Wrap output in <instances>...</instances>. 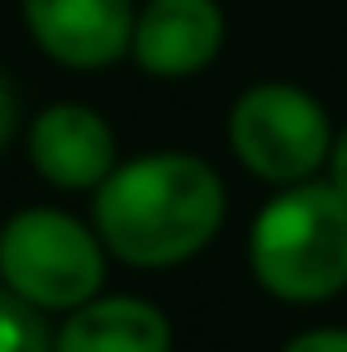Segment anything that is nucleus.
Instances as JSON below:
<instances>
[{
  "mask_svg": "<svg viewBox=\"0 0 347 352\" xmlns=\"http://www.w3.org/2000/svg\"><path fill=\"white\" fill-rule=\"evenodd\" d=\"M247 262L262 291L290 305H314L347 286V195L309 176L281 186L247 234Z\"/></svg>",
  "mask_w": 347,
  "mask_h": 352,
  "instance_id": "obj_2",
  "label": "nucleus"
},
{
  "mask_svg": "<svg viewBox=\"0 0 347 352\" xmlns=\"http://www.w3.org/2000/svg\"><path fill=\"white\" fill-rule=\"evenodd\" d=\"M53 352H172V324L138 295H91L67 314Z\"/></svg>",
  "mask_w": 347,
  "mask_h": 352,
  "instance_id": "obj_8",
  "label": "nucleus"
},
{
  "mask_svg": "<svg viewBox=\"0 0 347 352\" xmlns=\"http://www.w3.org/2000/svg\"><path fill=\"white\" fill-rule=\"evenodd\" d=\"M0 281L38 309H76L105 286V243L67 210H19L0 229Z\"/></svg>",
  "mask_w": 347,
  "mask_h": 352,
  "instance_id": "obj_3",
  "label": "nucleus"
},
{
  "mask_svg": "<svg viewBox=\"0 0 347 352\" xmlns=\"http://www.w3.org/2000/svg\"><path fill=\"white\" fill-rule=\"evenodd\" d=\"M0 352H53V333L38 305L19 300L10 286H0Z\"/></svg>",
  "mask_w": 347,
  "mask_h": 352,
  "instance_id": "obj_9",
  "label": "nucleus"
},
{
  "mask_svg": "<svg viewBox=\"0 0 347 352\" xmlns=\"http://www.w3.org/2000/svg\"><path fill=\"white\" fill-rule=\"evenodd\" d=\"M229 210L219 172L195 153H143L96 186L91 224L128 267H176L210 248Z\"/></svg>",
  "mask_w": 347,
  "mask_h": 352,
  "instance_id": "obj_1",
  "label": "nucleus"
},
{
  "mask_svg": "<svg viewBox=\"0 0 347 352\" xmlns=\"http://www.w3.org/2000/svg\"><path fill=\"white\" fill-rule=\"evenodd\" d=\"M14 119H19V105H14V91H10V81L0 76V148L10 143V133H14Z\"/></svg>",
  "mask_w": 347,
  "mask_h": 352,
  "instance_id": "obj_12",
  "label": "nucleus"
},
{
  "mask_svg": "<svg viewBox=\"0 0 347 352\" xmlns=\"http://www.w3.org/2000/svg\"><path fill=\"white\" fill-rule=\"evenodd\" d=\"M133 14V0H24L29 38L76 72H100L128 53Z\"/></svg>",
  "mask_w": 347,
  "mask_h": 352,
  "instance_id": "obj_5",
  "label": "nucleus"
},
{
  "mask_svg": "<svg viewBox=\"0 0 347 352\" xmlns=\"http://www.w3.org/2000/svg\"><path fill=\"white\" fill-rule=\"evenodd\" d=\"M29 162L58 190H96L119 167L115 133L91 105L62 100L29 124Z\"/></svg>",
  "mask_w": 347,
  "mask_h": 352,
  "instance_id": "obj_7",
  "label": "nucleus"
},
{
  "mask_svg": "<svg viewBox=\"0 0 347 352\" xmlns=\"http://www.w3.org/2000/svg\"><path fill=\"white\" fill-rule=\"evenodd\" d=\"M324 181L347 195V129L343 133H333V148H328V162H324Z\"/></svg>",
  "mask_w": 347,
  "mask_h": 352,
  "instance_id": "obj_11",
  "label": "nucleus"
},
{
  "mask_svg": "<svg viewBox=\"0 0 347 352\" xmlns=\"http://www.w3.org/2000/svg\"><path fill=\"white\" fill-rule=\"evenodd\" d=\"M229 148L252 176L271 186H295L324 172L333 124L309 91L290 81H257L229 110Z\"/></svg>",
  "mask_w": 347,
  "mask_h": 352,
  "instance_id": "obj_4",
  "label": "nucleus"
},
{
  "mask_svg": "<svg viewBox=\"0 0 347 352\" xmlns=\"http://www.w3.org/2000/svg\"><path fill=\"white\" fill-rule=\"evenodd\" d=\"M281 352H347V329H309L290 338Z\"/></svg>",
  "mask_w": 347,
  "mask_h": 352,
  "instance_id": "obj_10",
  "label": "nucleus"
},
{
  "mask_svg": "<svg viewBox=\"0 0 347 352\" xmlns=\"http://www.w3.org/2000/svg\"><path fill=\"white\" fill-rule=\"evenodd\" d=\"M224 48V10L214 0H148L133 14L128 53L153 76H195Z\"/></svg>",
  "mask_w": 347,
  "mask_h": 352,
  "instance_id": "obj_6",
  "label": "nucleus"
}]
</instances>
